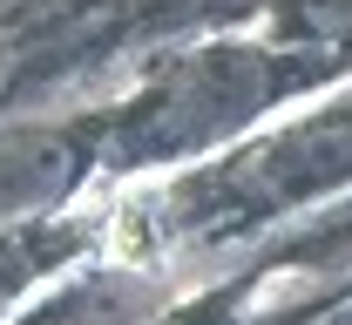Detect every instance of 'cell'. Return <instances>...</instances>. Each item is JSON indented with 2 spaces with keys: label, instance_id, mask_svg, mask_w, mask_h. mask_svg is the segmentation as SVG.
<instances>
[{
  "label": "cell",
  "instance_id": "1",
  "mask_svg": "<svg viewBox=\"0 0 352 325\" xmlns=\"http://www.w3.org/2000/svg\"><path fill=\"white\" fill-rule=\"evenodd\" d=\"M285 95V61L264 47L223 41L197 47L170 61L149 89L122 109V122L109 129V149L122 163H163V156H197L210 142L237 136L264 102Z\"/></svg>",
  "mask_w": 352,
  "mask_h": 325
},
{
  "label": "cell",
  "instance_id": "2",
  "mask_svg": "<svg viewBox=\"0 0 352 325\" xmlns=\"http://www.w3.org/2000/svg\"><path fill=\"white\" fill-rule=\"evenodd\" d=\"M339 183H352V109L305 115V122L278 129L271 142L230 156L204 183V203L237 210V217H271V210L311 203V197H325Z\"/></svg>",
  "mask_w": 352,
  "mask_h": 325
},
{
  "label": "cell",
  "instance_id": "3",
  "mask_svg": "<svg viewBox=\"0 0 352 325\" xmlns=\"http://www.w3.org/2000/svg\"><path fill=\"white\" fill-rule=\"evenodd\" d=\"M88 149L75 136H7L0 142V217H34L82 183Z\"/></svg>",
  "mask_w": 352,
  "mask_h": 325
},
{
  "label": "cell",
  "instance_id": "4",
  "mask_svg": "<svg viewBox=\"0 0 352 325\" xmlns=\"http://www.w3.org/2000/svg\"><path fill=\"white\" fill-rule=\"evenodd\" d=\"M170 325H183V319H170Z\"/></svg>",
  "mask_w": 352,
  "mask_h": 325
}]
</instances>
